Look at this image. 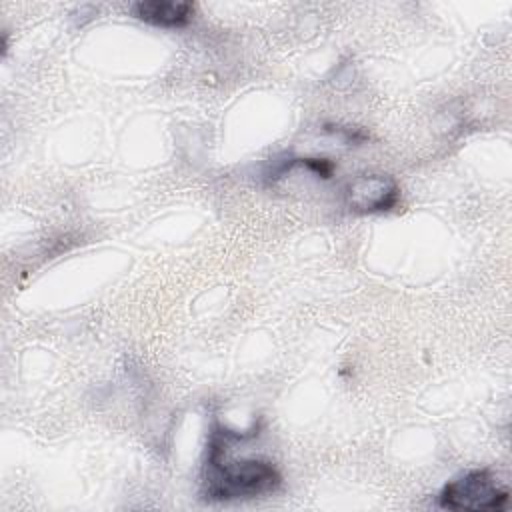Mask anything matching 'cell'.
Instances as JSON below:
<instances>
[{
	"instance_id": "6da1fadb",
	"label": "cell",
	"mask_w": 512,
	"mask_h": 512,
	"mask_svg": "<svg viewBox=\"0 0 512 512\" xmlns=\"http://www.w3.org/2000/svg\"><path fill=\"white\" fill-rule=\"evenodd\" d=\"M282 486V474L274 462L264 458L224 460L222 436L212 434L206 474L202 480V498L208 502L252 500L276 492Z\"/></svg>"
},
{
	"instance_id": "7a4b0ae2",
	"label": "cell",
	"mask_w": 512,
	"mask_h": 512,
	"mask_svg": "<svg viewBox=\"0 0 512 512\" xmlns=\"http://www.w3.org/2000/svg\"><path fill=\"white\" fill-rule=\"evenodd\" d=\"M508 496V488L500 486L488 468H474L446 482L438 504L448 510H502Z\"/></svg>"
},
{
	"instance_id": "3957f363",
	"label": "cell",
	"mask_w": 512,
	"mask_h": 512,
	"mask_svg": "<svg viewBox=\"0 0 512 512\" xmlns=\"http://www.w3.org/2000/svg\"><path fill=\"white\" fill-rule=\"evenodd\" d=\"M400 186L382 172H364L344 186V202L356 214H382L396 208Z\"/></svg>"
},
{
	"instance_id": "277c9868",
	"label": "cell",
	"mask_w": 512,
	"mask_h": 512,
	"mask_svg": "<svg viewBox=\"0 0 512 512\" xmlns=\"http://www.w3.org/2000/svg\"><path fill=\"white\" fill-rule=\"evenodd\" d=\"M134 18L158 28H182L194 16L192 2L176 0H140L132 4Z\"/></svg>"
}]
</instances>
